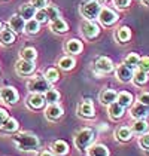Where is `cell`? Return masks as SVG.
Returning a JSON list of instances; mask_svg holds the SVG:
<instances>
[{"label": "cell", "mask_w": 149, "mask_h": 156, "mask_svg": "<svg viewBox=\"0 0 149 156\" xmlns=\"http://www.w3.org/2000/svg\"><path fill=\"white\" fill-rule=\"evenodd\" d=\"M13 143L16 144L20 150H24V152H33L40 147L39 138L31 132H20L18 135L13 137Z\"/></svg>", "instance_id": "cell-1"}, {"label": "cell", "mask_w": 149, "mask_h": 156, "mask_svg": "<svg viewBox=\"0 0 149 156\" xmlns=\"http://www.w3.org/2000/svg\"><path fill=\"white\" fill-rule=\"evenodd\" d=\"M100 11H101V6L97 0H87L79 8V12L85 20H96L99 16Z\"/></svg>", "instance_id": "cell-2"}, {"label": "cell", "mask_w": 149, "mask_h": 156, "mask_svg": "<svg viewBox=\"0 0 149 156\" xmlns=\"http://www.w3.org/2000/svg\"><path fill=\"white\" fill-rule=\"evenodd\" d=\"M93 140H94V131L91 128H84V129H81V131L76 134V137H74V146L81 152H84L88 146L93 143Z\"/></svg>", "instance_id": "cell-3"}, {"label": "cell", "mask_w": 149, "mask_h": 156, "mask_svg": "<svg viewBox=\"0 0 149 156\" xmlns=\"http://www.w3.org/2000/svg\"><path fill=\"white\" fill-rule=\"evenodd\" d=\"M27 88L31 91V92H36V94H43L46 92L51 88V83L48 82V79L45 76H40V74H36L35 77H31L27 83Z\"/></svg>", "instance_id": "cell-4"}, {"label": "cell", "mask_w": 149, "mask_h": 156, "mask_svg": "<svg viewBox=\"0 0 149 156\" xmlns=\"http://www.w3.org/2000/svg\"><path fill=\"white\" fill-rule=\"evenodd\" d=\"M81 33H82V36L85 39L93 40V39H96L100 34V27L93 20H85L81 24Z\"/></svg>", "instance_id": "cell-5"}, {"label": "cell", "mask_w": 149, "mask_h": 156, "mask_svg": "<svg viewBox=\"0 0 149 156\" xmlns=\"http://www.w3.org/2000/svg\"><path fill=\"white\" fill-rule=\"evenodd\" d=\"M100 20V23L103 25H113L119 18H118V13L115 12V11H112L111 8H101V11H100L99 16H97Z\"/></svg>", "instance_id": "cell-6"}, {"label": "cell", "mask_w": 149, "mask_h": 156, "mask_svg": "<svg viewBox=\"0 0 149 156\" xmlns=\"http://www.w3.org/2000/svg\"><path fill=\"white\" fill-rule=\"evenodd\" d=\"M0 98L5 103H8V104H15L18 101L20 95H18V92H16L15 88H12V86H5V88L0 89Z\"/></svg>", "instance_id": "cell-7"}, {"label": "cell", "mask_w": 149, "mask_h": 156, "mask_svg": "<svg viewBox=\"0 0 149 156\" xmlns=\"http://www.w3.org/2000/svg\"><path fill=\"white\" fill-rule=\"evenodd\" d=\"M15 69H16L18 74H21V76H30L31 73L35 72L36 66H35V61H28V60H23L21 58V60L16 62Z\"/></svg>", "instance_id": "cell-8"}, {"label": "cell", "mask_w": 149, "mask_h": 156, "mask_svg": "<svg viewBox=\"0 0 149 156\" xmlns=\"http://www.w3.org/2000/svg\"><path fill=\"white\" fill-rule=\"evenodd\" d=\"M94 67H96V70L99 73H111L113 70V62H112L111 58H107V57H99L96 62H94Z\"/></svg>", "instance_id": "cell-9"}, {"label": "cell", "mask_w": 149, "mask_h": 156, "mask_svg": "<svg viewBox=\"0 0 149 156\" xmlns=\"http://www.w3.org/2000/svg\"><path fill=\"white\" fill-rule=\"evenodd\" d=\"M116 77H118L119 82H124V83L131 82L133 80V69H130L128 66H125L124 62H122L116 69Z\"/></svg>", "instance_id": "cell-10"}, {"label": "cell", "mask_w": 149, "mask_h": 156, "mask_svg": "<svg viewBox=\"0 0 149 156\" xmlns=\"http://www.w3.org/2000/svg\"><path fill=\"white\" fill-rule=\"evenodd\" d=\"M24 27H25V20L21 16V15H12L11 20H9V28L12 30L13 33H23L24 31Z\"/></svg>", "instance_id": "cell-11"}, {"label": "cell", "mask_w": 149, "mask_h": 156, "mask_svg": "<svg viewBox=\"0 0 149 156\" xmlns=\"http://www.w3.org/2000/svg\"><path fill=\"white\" fill-rule=\"evenodd\" d=\"M45 98L42 97V94H36V92H31V95L27 97V106H30L35 110H39L45 106Z\"/></svg>", "instance_id": "cell-12"}, {"label": "cell", "mask_w": 149, "mask_h": 156, "mask_svg": "<svg viewBox=\"0 0 149 156\" xmlns=\"http://www.w3.org/2000/svg\"><path fill=\"white\" fill-rule=\"evenodd\" d=\"M82 49H84V45H82V42L78 40V39H70V40L66 43V52L70 54V55H78V54H81Z\"/></svg>", "instance_id": "cell-13"}, {"label": "cell", "mask_w": 149, "mask_h": 156, "mask_svg": "<svg viewBox=\"0 0 149 156\" xmlns=\"http://www.w3.org/2000/svg\"><path fill=\"white\" fill-rule=\"evenodd\" d=\"M51 150L54 155H58V156H64L69 153V144L63 140H57L54 143L51 144Z\"/></svg>", "instance_id": "cell-14"}, {"label": "cell", "mask_w": 149, "mask_h": 156, "mask_svg": "<svg viewBox=\"0 0 149 156\" xmlns=\"http://www.w3.org/2000/svg\"><path fill=\"white\" fill-rule=\"evenodd\" d=\"M45 115H46V118L49 120H57L63 116V108L60 107L57 103H54V104H49V106H48Z\"/></svg>", "instance_id": "cell-15"}, {"label": "cell", "mask_w": 149, "mask_h": 156, "mask_svg": "<svg viewBox=\"0 0 149 156\" xmlns=\"http://www.w3.org/2000/svg\"><path fill=\"white\" fill-rule=\"evenodd\" d=\"M148 115H149V107L143 106L142 103H137L136 106H133V108H131V116L134 119H145Z\"/></svg>", "instance_id": "cell-16"}, {"label": "cell", "mask_w": 149, "mask_h": 156, "mask_svg": "<svg viewBox=\"0 0 149 156\" xmlns=\"http://www.w3.org/2000/svg\"><path fill=\"white\" fill-rule=\"evenodd\" d=\"M49 27L54 33H58V34H64V33L69 31V25H67V23H66L64 20H61V18H58V20H55V21H51Z\"/></svg>", "instance_id": "cell-17"}, {"label": "cell", "mask_w": 149, "mask_h": 156, "mask_svg": "<svg viewBox=\"0 0 149 156\" xmlns=\"http://www.w3.org/2000/svg\"><path fill=\"white\" fill-rule=\"evenodd\" d=\"M15 40V33L11 28H2L0 30V43L2 45H12Z\"/></svg>", "instance_id": "cell-18"}, {"label": "cell", "mask_w": 149, "mask_h": 156, "mask_svg": "<svg viewBox=\"0 0 149 156\" xmlns=\"http://www.w3.org/2000/svg\"><path fill=\"white\" fill-rule=\"evenodd\" d=\"M124 110L125 108L121 106V104H118L116 101H113L112 104H109V116H111L112 119H119V118H122L124 116Z\"/></svg>", "instance_id": "cell-19"}, {"label": "cell", "mask_w": 149, "mask_h": 156, "mask_svg": "<svg viewBox=\"0 0 149 156\" xmlns=\"http://www.w3.org/2000/svg\"><path fill=\"white\" fill-rule=\"evenodd\" d=\"M36 8L31 5V3H25L21 6V9H20V15L24 18L25 21H28V20H31V18H35V13H36Z\"/></svg>", "instance_id": "cell-20"}, {"label": "cell", "mask_w": 149, "mask_h": 156, "mask_svg": "<svg viewBox=\"0 0 149 156\" xmlns=\"http://www.w3.org/2000/svg\"><path fill=\"white\" fill-rule=\"evenodd\" d=\"M88 156H109V150L104 144H94L88 149Z\"/></svg>", "instance_id": "cell-21"}, {"label": "cell", "mask_w": 149, "mask_h": 156, "mask_svg": "<svg viewBox=\"0 0 149 156\" xmlns=\"http://www.w3.org/2000/svg\"><path fill=\"white\" fill-rule=\"evenodd\" d=\"M116 103L121 104L124 108L130 107V106L133 104V95H131L130 92H127V91H122V92H119V94L116 95Z\"/></svg>", "instance_id": "cell-22"}, {"label": "cell", "mask_w": 149, "mask_h": 156, "mask_svg": "<svg viewBox=\"0 0 149 156\" xmlns=\"http://www.w3.org/2000/svg\"><path fill=\"white\" fill-rule=\"evenodd\" d=\"M116 95H118V94H116L113 89H104V91L100 94V101H101L103 104L109 106L113 101H116Z\"/></svg>", "instance_id": "cell-23"}, {"label": "cell", "mask_w": 149, "mask_h": 156, "mask_svg": "<svg viewBox=\"0 0 149 156\" xmlns=\"http://www.w3.org/2000/svg\"><path fill=\"white\" fill-rule=\"evenodd\" d=\"M79 115L82 118H94V107L89 101H85L79 106Z\"/></svg>", "instance_id": "cell-24"}, {"label": "cell", "mask_w": 149, "mask_h": 156, "mask_svg": "<svg viewBox=\"0 0 149 156\" xmlns=\"http://www.w3.org/2000/svg\"><path fill=\"white\" fill-rule=\"evenodd\" d=\"M116 39L121 42V43H127L130 39H131V30L128 28V27H119L118 28V31H116Z\"/></svg>", "instance_id": "cell-25"}, {"label": "cell", "mask_w": 149, "mask_h": 156, "mask_svg": "<svg viewBox=\"0 0 149 156\" xmlns=\"http://www.w3.org/2000/svg\"><path fill=\"white\" fill-rule=\"evenodd\" d=\"M148 131V122L145 119H136V122L131 126V132L134 134H145Z\"/></svg>", "instance_id": "cell-26"}, {"label": "cell", "mask_w": 149, "mask_h": 156, "mask_svg": "<svg viewBox=\"0 0 149 156\" xmlns=\"http://www.w3.org/2000/svg\"><path fill=\"white\" fill-rule=\"evenodd\" d=\"M39 30H40V24L37 23L35 18H31V20L25 21L24 31L27 33V34H36V33H39Z\"/></svg>", "instance_id": "cell-27"}, {"label": "cell", "mask_w": 149, "mask_h": 156, "mask_svg": "<svg viewBox=\"0 0 149 156\" xmlns=\"http://www.w3.org/2000/svg\"><path fill=\"white\" fill-rule=\"evenodd\" d=\"M58 66H60V69H63L64 72H69V70H72L74 66H76V61H74L73 57H63V58H60V61H58Z\"/></svg>", "instance_id": "cell-28"}, {"label": "cell", "mask_w": 149, "mask_h": 156, "mask_svg": "<svg viewBox=\"0 0 149 156\" xmlns=\"http://www.w3.org/2000/svg\"><path fill=\"white\" fill-rule=\"evenodd\" d=\"M131 135H133V132H131V129L128 126H121V128L116 129V138L119 141H128V140H131Z\"/></svg>", "instance_id": "cell-29"}, {"label": "cell", "mask_w": 149, "mask_h": 156, "mask_svg": "<svg viewBox=\"0 0 149 156\" xmlns=\"http://www.w3.org/2000/svg\"><path fill=\"white\" fill-rule=\"evenodd\" d=\"M18 122L12 118H8V119L5 120L3 123H2V131L3 132H15L18 129Z\"/></svg>", "instance_id": "cell-30"}, {"label": "cell", "mask_w": 149, "mask_h": 156, "mask_svg": "<svg viewBox=\"0 0 149 156\" xmlns=\"http://www.w3.org/2000/svg\"><path fill=\"white\" fill-rule=\"evenodd\" d=\"M20 55H21V58H23V60H28V61H35L37 58V52H36V49L35 48L21 49Z\"/></svg>", "instance_id": "cell-31"}, {"label": "cell", "mask_w": 149, "mask_h": 156, "mask_svg": "<svg viewBox=\"0 0 149 156\" xmlns=\"http://www.w3.org/2000/svg\"><path fill=\"white\" fill-rule=\"evenodd\" d=\"M133 82L136 85H145L148 82V73L142 72V70H137L136 73H133Z\"/></svg>", "instance_id": "cell-32"}, {"label": "cell", "mask_w": 149, "mask_h": 156, "mask_svg": "<svg viewBox=\"0 0 149 156\" xmlns=\"http://www.w3.org/2000/svg\"><path fill=\"white\" fill-rule=\"evenodd\" d=\"M45 101L46 103H49V104H54V103H57L58 100H60V92L58 91H55V89H48L46 92H45Z\"/></svg>", "instance_id": "cell-33"}, {"label": "cell", "mask_w": 149, "mask_h": 156, "mask_svg": "<svg viewBox=\"0 0 149 156\" xmlns=\"http://www.w3.org/2000/svg\"><path fill=\"white\" fill-rule=\"evenodd\" d=\"M139 60H140V57L137 55V54H130V55H127V58L124 60V64L125 66H128L130 69H137V64H139Z\"/></svg>", "instance_id": "cell-34"}, {"label": "cell", "mask_w": 149, "mask_h": 156, "mask_svg": "<svg viewBox=\"0 0 149 156\" xmlns=\"http://www.w3.org/2000/svg\"><path fill=\"white\" fill-rule=\"evenodd\" d=\"M45 77L48 79L49 83H55V82L60 79V73H58L57 69H48V70L45 72Z\"/></svg>", "instance_id": "cell-35"}, {"label": "cell", "mask_w": 149, "mask_h": 156, "mask_svg": "<svg viewBox=\"0 0 149 156\" xmlns=\"http://www.w3.org/2000/svg\"><path fill=\"white\" fill-rule=\"evenodd\" d=\"M45 11H46V15H48V20L49 21H55V20L60 18V11L55 6H46Z\"/></svg>", "instance_id": "cell-36"}, {"label": "cell", "mask_w": 149, "mask_h": 156, "mask_svg": "<svg viewBox=\"0 0 149 156\" xmlns=\"http://www.w3.org/2000/svg\"><path fill=\"white\" fill-rule=\"evenodd\" d=\"M35 20H36L39 24H45V23H48V21H49L45 9H37L36 13H35Z\"/></svg>", "instance_id": "cell-37"}, {"label": "cell", "mask_w": 149, "mask_h": 156, "mask_svg": "<svg viewBox=\"0 0 149 156\" xmlns=\"http://www.w3.org/2000/svg\"><path fill=\"white\" fill-rule=\"evenodd\" d=\"M137 69L145 73H149V57L140 58V60H139V64H137Z\"/></svg>", "instance_id": "cell-38"}, {"label": "cell", "mask_w": 149, "mask_h": 156, "mask_svg": "<svg viewBox=\"0 0 149 156\" xmlns=\"http://www.w3.org/2000/svg\"><path fill=\"white\" fill-rule=\"evenodd\" d=\"M139 144H140L142 149L149 150V134H142V137H140V140H139Z\"/></svg>", "instance_id": "cell-39"}, {"label": "cell", "mask_w": 149, "mask_h": 156, "mask_svg": "<svg viewBox=\"0 0 149 156\" xmlns=\"http://www.w3.org/2000/svg\"><path fill=\"white\" fill-rule=\"evenodd\" d=\"M131 3V0H113V5L118 8V9H125L128 8Z\"/></svg>", "instance_id": "cell-40"}, {"label": "cell", "mask_w": 149, "mask_h": 156, "mask_svg": "<svg viewBox=\"0 0 149 156\" xmlns=\"http://www.w3.org/2000/svg\"><path fill=\"white\" fill-rule=\"evenodd\" d=\"M31 5L36 9H45L48 6V0H31Z\"/></svg>", "instance_id": "cell-41"}, {"label": "cell", "mask_w": 149, "mask_h": 156, "mask_svg": "<svg viewBox=\"0 0 149 156\" xmlns=\"http://www.w3.org/2000/svg\"><path fill=\"white\" fill-rule=\"evenodd\" d=\"M139 103H142L143 106L149 107V92H143L142 95H139Z\"/></svg>", "instance_id": "cell-42"}, {"label": "cell", "mask_w": 149, "mask_h": 156, "mask_svg": "<svg viewBox=\"0 0 149 156\" xmlns=\"http://www.w3.org/2000/svg\"><path fill=\"white\" fill-rule=\"evenodd\" d=\"M8 118H9V116H8V112H6V110H3V108H0V125L8 119Z\"/></svg>", "instance_id": "cell-43"}, {"label": "cell", "mask_w": 149, "mask_h": 156, "mask_svg": "<svg viewBox=\"0 0 149 156\" xmlns=\"http://www.w3.org/2000/svg\"><path fill=\"white\" fill-rule=\"evenodd\" d=\"M37 156H54V155H52L51 152H40Z\"/></svg>", "instance_id": "cell-44"}, {"label": "cell", "mask_w": 149, "mask_h": 156, "mask_svg": "<svg viewBox=\"0 0 149 156\" xmlns=\"http://www.w3.org/2000/svg\"><path fill=\"white\" fill-rule=\"evenodd\" d=\"M142 3H143L145 6H149V0H142Z\"/></svg>", "instance_id": "cell-45"}, {"label": "cell", "mask_w": 149, "mask_h": 156, "mask_svg": "<svg viewBox=\"0 0 149 156\" xmlns=\"http://www.w3.org/2000/svg\"><path fill=\"white\" fill-rule=\"evenodd\" d=\"M100 3H104V2H107V0H99Z\"/></svg>", "instance_id": "cell-46"}, {"label": "cell", "mask_w": 149, "mask_h": 156, "mask_svg": "<svg viewBox=\"0 0 149 156\" xmlns=\"http://www.w3.org/2000/svg\"><path fill=\"white\" fill-rule=\"evenodd\" d=\"M2 28H3V24H2V23H0V30H2Z\"/></svg>", "instance_id": "cell-47"}, {"label": "cell", "mask_w": 149, "mask_h": 156, "mask_svg": "<svg viewBox=\"0 0 149 156\" xmlns=\"http://www.w3.org/2000/svg\"><path fill=\"white\" fill-rule=\"evenodd\" d=\"M148 156H149V155H148Z\"/></svg>", "instance_id": "cell-48"}]
</instances>
